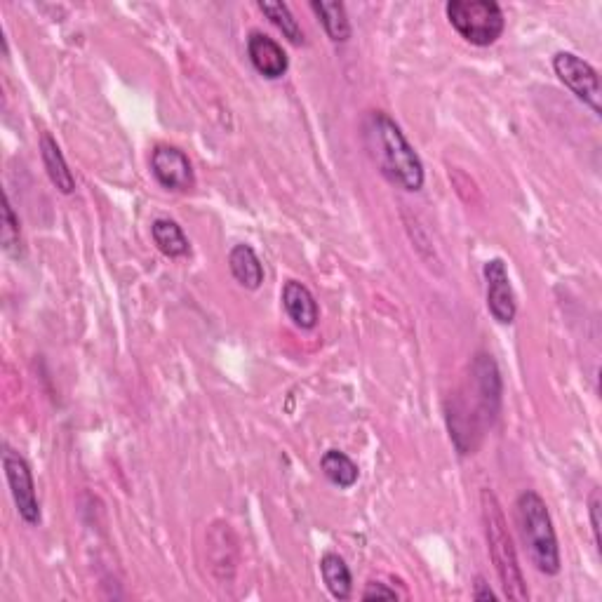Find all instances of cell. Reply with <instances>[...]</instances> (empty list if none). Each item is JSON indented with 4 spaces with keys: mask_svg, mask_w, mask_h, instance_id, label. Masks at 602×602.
Segmentation results:
<instances>
[{
    "mask_svg": "<svg viewBox=\"0 0 602 602\" xmlns=\"http://www.w3.org/2000/svg\"><path fill=\"white\" fill-rule=\"evenodd\" d=\"M515 515H518L520 537H523V544L527 553H530L532 563L537 565V570L548 574V577L558 574L560 548L546 501L537 492L527 490L515 501Z\"/></svg>",
    "mask_w": 602,
    "mask_h": 602,
    "instance_id": "cell-3",
    "label": "cell"
},
{
    "mask_svg": "<svg viewBox=\"0 0 602 602\" xmlns=\"http://www.w3.org/2000/svg\"><path fill=\"white\" fill-rule=\"evenodd\" d=\"M480 504H483V523H485V537L487 548H490L494 570L499 574L501 588H504L508 600H527V584L520 570L518 553H515L513 539L508 534V525L501 511L499 499L494 497V492L483 490L480 492Z\"/></svg>",
    "mask_w": 602,
    "mask_h": 602,
    "instance_id": "cell-2",
    "label": "cell"
},
{
    "mask_svg": "<svg viewBox=\"0 0 602 602\" xmlns=\"http://www.w3.org/2000/svg\"><path fill=\"white\" fill-rule=\"evenodd\" d=\"M283 306L287 316L301 330H313L318 325V304L313 299L311 290L297 280H287L283 287Z\"/></svg>",
    "mask_w": 602,
    "mask_h": 602,
    "instance_id": "cell-11",
    "label": "cell"
},
{
    "mask_svg": "<svg viewBox=\"0 0 602 602\" xmlns=\"http://www.w3.org/2000/svg\"><path fill=\"white\" fill-rule=\"evenodd\" d=\"M247 55H250V62L254 69L262 73L264 78L276 80L280 76H285L287 71L285 50L280 48L273 38L264 36V33H252V36L247 38Z\"/></svg>",
    "mask_w": 602,
    "mask_h": 602,
    "instance_id": "cell-10",
    "label": "cell"
},
{
    "mask_svg": "<svg viewBox=\"0 0 602 602\" xmlns=\"http://www.w3.org/2000/svg\"><path fill=\"white\" fill-rule=\"evenodd\" d=\"M445 12L459 36L478 48L492 45L504 33V10L494 0H452Z\"/></svg>",
    "mask_w": 602,
    "mask_h": 602,
    "instance_id": "cell-4",
    "label": "cell"
},
{
    "mask_svg": "<svg viewBox=\"0 0 602 602\" xmlns=\"http://www.w3.org/2000/svg\"><path fill=\"white\" fill-rule=\"evenodd\" d=\"M553 69L563 83L591 109L595 116H600V78L598 71L584 59L572 55V52H558L553 57Z\"/></svg>",
    "mask_w": 602,
    "mask_h": 602,
    "instance_id": "cell-5",
    "label": "cell"
},
{
    "mask_svg": "<svg viewBox=\"0 0 602 602\" xmlns=\"http://www.w3.org/2000/svg\"><path fill=\"white\" fill-rule=\"evenodd\" d=\"M485 280H487V309H490L492 318L501 325H511L518 313V304H515V292L508 278V269L501 259H490L485 264Z\"/></svg>",
    "mask_w": 602,
    "mask_h": 602,
    "instance_id": "cell-8",
    "label": "cell"
},
{
    "mask_svg": "<svg viewBox=\"0 0 602 602\" xmlns=\"http://www.w3.org/2000/svg\"><path fill=\"white\" fill-rule=\"evenodd\" d=\"M591 525H593L595 546L600 548V544H602V539H600V492H593V497H591Z\"/></svg>",
    "mask_w": 602,
    "mask_h": 602,
    "instance_id": "cell-21",
    "label": "cell"
},
{
    "mask_svg": "<svg viewBox=\"0 0 602 602\" xmlns=\"http://www.w3.org/2000/svg\"><path fill=\"white\" fill-rule=\"evenodd\" d=\"M229 269L233 278L238 280L245 290H259L264 283V266L262 259L250 245H236L229 254Z\"/></svg>",
    "mask_w": 602,
    "mask_h": 602,
    "instance_id": "cell-13",
    "label": "cell"
},
{
    "mask_svg": "<svg viewBox=\"0 0 602 602\" xmlns=\"http://www.w3.org/2000/svg\"><path fill=\"white\" fill-rule=\"evenodd\" d=\"M259 10H262L264 15L271 19V24L276 26L278 31H283V36L290 40V43H294V45L304 43V31H301L299 22L294 19V15L285 3H269V0L264 3L262 0V3H259Z\"/></svg>",
    "mask_w": 602,
    "mask_h": 602,
    "instance_id": "cell-18",
    "label": "cell"
},
{
    "mask_svg": "<svg viewBox=\"0 0 602 602\" xmlns=\"http://www.w3.org/2000/svg\"><path fill=\"white\" fill-rule=\"evenodd\" d=\"M40 156H43V165L45 170H48L50 182L55 184L64 196H69V193L76 191V179H73L69 165H66L62 149H59L57 142L48 135V132L40 135Z\"/></svg>",
    "mask_w": 602,
    "mask_h": 602,
    "instance_id": "cell-12",
    "label": "cell"
},
{
    "mask_svg": "<svg viewBox=\"0 0 602 602\" xmlns=\"http://www.w3.org/2000/svg\"><path fill=\"white\" fill-rule=\"evenodd\" d=\"M3 468L5 478H8L12 499H15L19 518L26 525H38L40 523V504L36 497V487H33V476L31 468L26 464L22 454L12 450V447H3Z\"/></svg>",
    "mask_w": 602,
    "mask_h": 602,
    "instance_id": "cell-6",
    "label": "cell"
},
{
    "mask_svg": "<svg viewBox=\"0 0 602 602\" xmlns=\"http://www.w3.org/2000/svg\"><path fill=\"white\" fill-rule=\"evenodd\" d=\"M363 600H398V593L386 584L372 581V584H367V588L363 591Z\"/></svg>",
    "mask_w": 602,
    "mask_h": 602,
    "instance_id": "cell-20",
    "label": "cell"
},
{
    "mask_svg": "<svg viewBox=\"0 0 602 602\" xmlns=\"http://www.w3.org/2000/svg\"><path fill=\"white\" fill-rule=\"evenodd\" d=\"M363 139L372 163L393 186L419 191L424 186V165L407 142L403 130L381 111H372L363 123Z\"/></svg>",
    "mask_w": 602,
    "mask_h": 602,
    "instance_id": "cell-1",
    "label": "cell"
},
{
    "mask_svg": "<svg viewBox=\"0 0 602 602\" xmlns=\"http://www.w3.org/2000/svg\"><path fill=\"white\" fill-rule=\"evenodd\" d=\"M151 172L167 191H191L196 184L189 156L177 146H156L151 153Z\"/></svg>",
    "mask_w": 602,
    "mask_h": 602,
    "instance_id": "cell-7",
    "label": "cell"
},
{
    "mask_svg": "<svg viewBox=\"0 0 602 602\" xmlns=\"http://www.w3.org/2000/svg\"><path fill=\"white\" fill-rule=\"evenodd\" d=\"M151 236H153V243H156V247L165 254V257H172V259L186 257L191 250L189 238L184 236L182 226L172 222V219H156L151 226Z\"/></svg>",
    "mask_w": 602,
    "mask_h": 602,
    "instance_id": "cell-14",
    "label": "cell"
},
{
    "mask_svg": "<svg viewBox=\"0 0 602 602\" xmlns=\"http://www.w3.org/2000/svg\"><path fill=\"white\" fill-rule=\"evenodd\" d=\"M320 572H323V581L327 591L332 593V598L337 600H349L351 598V572L346 567L344 558H339L337 553H325L320 558Z\"/></svg>",
    "mask_w": 602,
    "mask_h": 602,
    "instance_id": "cell-15",
    "label": "cell"
},
{
    "mask_svg": "<svg viewBox=\"0 0 602 602\" xmlns=\"http://www.w3.org/2000/svg\"><path fill=\"white\" fill-rule=\"evenodd\" d=\"M320 471L323 476L337 487H353L358 483V466L351 457L339 450H327L320 459Z\"/></svg>",
    "mask_w": 602,
    "mask_h": 602,
    "instance_id": "cell-17",
    "label": "cell"
},
{
    "mask_svg": "<svg viewBox=\"0 0 602 602\" xmlns=\"http://www.w3.org/2000/svg\"><path fill=\"white\" fill-rule=\"evenodd\" d=\"M22 233H19V219L15 217V210H12L10 200L5 198V207H3V250L12 254V257H19V250H22Z\"/></svg>",
    "mask_w": 602,
    "mask_h": 602,
    "instance_id": "cell-19",
    "label": "cell"
},
{
    "mask_svg": "<svg viewBox=\"0 0 602 602\" xmlns=\"http://www.w3.org/2000/svg\"><path fill=\"white\" fill-rule=\"evenodd\" d=\"M473 598H476V600H497V595L492 593V588L485 586L483 579H478L476 591H473Z\"/></svg>",
    "mask_w": 602,
    "mask_h": 602,
    "instance_id": "cell-22",
    "label": "cell"
},
{
    "mask_svg": "<svg viewBox=\"0 0 602 602\" xmlns=\"http://www.w3.org/2000/svg\"><path fill=\"white\" fill-rule=\"evenodd\" d=\"M473 381H476L478 391L480 417H483L485 424H492L501 405V377L492 356L480 353L476 358V363H473Z\"/></svg>",
    "mask_w": 602,
    "mask_h": 602,
    "instance_id": "cell-9",
    "label": "cell"
},
{
    "mask_svg": "<svg viewBox=\"0 0 602 602\" xmlns=\"http://www.w3.org/2000/svg\"><path fill=\"white\" fill-rule=\"evenodd\" d=\"M311 10L316 12V17L323 24V29L327 31L334 43H346L351 38V22L349 15H346V8L341 3H318L313 0Z\"/></svg>",
    "mask_w": 602,
    "mask_h": 602,
    "instance_id": "cell-16",
    "label": "cell"
}]
</instances>
